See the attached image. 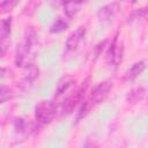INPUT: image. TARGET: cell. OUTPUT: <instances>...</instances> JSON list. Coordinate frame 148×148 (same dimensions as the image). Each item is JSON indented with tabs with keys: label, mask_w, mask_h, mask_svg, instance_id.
<instances>
[{
	"label": "cell",
	"mask_w": 148,
	"mask_h": 148,
	"mask_svg": "<svg viewBox=\"0 0 148 148\" xmlns=\"http://www.w3.org/2000/svg\"><path fill=\"white\" fill-rule=\"evenodd\" d=\"M38 45V32L34 27H28L17 45L15 54V64L18 67H30L36 58Z\"/></svg>",
	"instance_id": "6da1fadb"
},
{
	"label": "cell",
	"mask_w": 148,
	"mask_h": 148,
	"mask_svg": "<svg viewBox=\"0 0 148 148\" xmlns=\"http://www.w3.org/2000/svg\"><path fill=\"white\" fill-rule=\"evenodd\" d=\"M111 89H112V81L106 80V81L101 82V83L92 90V92L90 94V96H89L86 101H83L81 108H80L79 111H77L76 121H80L81 119H83V118L90 112V110H91L94 106H96L97 104H99L101 102H103V101L106 98V96L109 95V92H110Z\"/></svg>",
	"instance_id": "7a4b0ae2"
},
{
	"label": "cell",
	"mask_w": 148,
	"mask_h": 148,
	"mask_svg": "<svg viewBox=\"0 0 148 148\" xmlns=\"http://www.w3.org/2000/svg\"><path fill=\"white\" fill-rule=\"evenodd\" d=\"M57 113V105L52 101H40L35 108V118L37 123L46 125L53 120Z\"/></svg>",
	"instance_id": "3957f363"
},
{
	"label": "cell",
	"mask_w": 148,
	"mask_h": 148,
	"mask_svg": "<svg viewBox=\"0 0 148 148\" xmlns=\"http://www.w3.org/2000/svg\"><path fill=\"white\" fill-rule=\"evenodd\" d=\"M123 54H124V46H123V42L116 37L112 43L110 44L108 52H106V60L110 65L112 66H118L121 60H123Z\"/></svg>",
	"instance_id": "277c9868"
},
{
	"label": "cell",
	"mask_w": 148,
	"mask_h": 148,
	"mask_svg": "<svg viewBox=\"0 0 148 148\" xmlns=\"http://www.w3.org/2000/svg\"><path fill=\"white\" fill-rule=\"evenodd\" d=\"M87 87H88V83L84 82L80 88H77L75 91H73L71 95H68V97L65 99L64 102V105H62V111L64 113H69L74 110V108L80 103L82 102V98H83V95L87 90Z\"/></svg>",
	"instance_id": "5b68a950"
},
{
	"label": "cell",
	"mask_w": 148,
	"mask_h": 148,
	"mask_svg": "<svg viewBox=\"0 0 148 148\" xmlns=\"http://www.w3.org/2000/svg\"><path fill=\"white\" fill-rule=\"evenodd\" d=\"M86 35V28L84 27H79L76 30H74L67 38L66 40V50L67 51H74L80 42L83 39Z\"/></svg>",
	"instance_id": "8992f818"
},
{
	"label": "cell",
	"mask_w": 148,
	"mask_h": 148,
	"mask_svg": "<svg viewBox=\"0 0 148 148\" xmlns=\"http://www.w3.org/2000/svg\"><path fill=\"white\" fill-rule=\"evenodd\" d=\"M75 80L72 75H64L57 83V87H56V90H54V97L56 98H59L61 96H64L69 89L74 84Z\"/></svg>",
	"instance_id": "52a82bcc"
},
{
	"label": "cell",
	"mask_w": 148,
	"mask_h": 148,
	"mask_svg": "<svg viewBox=\"0 0 148 148\" xmlns=\"http://www.w3.org/2000/svg\"><path fill=\"white\" fill-rule=\"evenodd\" d=\"M146 68V61L145 60H141V61H138L135 64H133V66L127 69V72L124 74V77H123V81L124 82H130V81H133L135 80Z\"/></svg>",
	"instance_id": "ba28073f"
},
{
	"label": "cell",
	"mask_w": 148,
	"mask_h": 148,
	"mask_svg": "<svg viewBox=\"0 0 148 148\" xmlns=\"http://www.w3.org/2000/svg\"><path fill=\"white\" fill-rule=\"evenodd\" d=\"M116 3H108L103 7L99 8L97 15H98V18L99 21L102 22H109L112 20V17L114 16V13H116Z\"/></svg>",
	"instance_id": "9c48e42d"
},
{
	"label": "cell",
	"mask_w": 148,
	"mask_h": 148,
	"mask_svg": "<svg viewBox=\"0 0 148 148\" xmlns=\"http://www.w3.org/2000/svg\"><path fill=\"white\" fill-rule=\"evenodd\" d=\"M82 2H66L64 3V12L68 17H73L81 8Z\"/></svg>",
	"instance_id": "30bf717a"
},
{
	"label": "cell",
	"mask_w": 148,
	"mask_h": 148,
	"mask_svg": "<svg viewBox=\"0 0 148 148\" xmlns=\"http://www.w3.org/2000/svg\"><path fill=\"white\" fill-rule=\"evenodd\" d=\"M145 95V89L142 87H138L133 90H131L127 95V101L131 103H135L138 101H140Z\"/></svg>",
	"instance_id": "8fae6325"
},
{
	"label": "cell",
	"mask_w": 148,
	"mask_h": 148,
	"mask_svg": "<svg viewBox=\"0 0 148 148\" xmlns=\"http://www.w3.org/2000/svg\"><path fill=\"white\" fill-rule=\"evenodd\" d=\"M13 95H14V92L8 86L0 84V104L9 101L13 97Z\"/></svg>",
	"instance_id": "7c38bea8"
},
{
	"label": "cell",
	"mask_w": 148,
	"mask_h": 148,
	"mask_svg": "<svg viewBox=\"0 0 148 148\" xmlns=\"http://www.w3.org/2000/svg\"><path fill=\"white\" fill-rule=\"evenodd\" d=\"M67 27H68V23H67L64 18L58 17V18L52 23L50 30H51V32H60V31H64L65 29H67Z\"/></svg>",
	"instance_id": "4fadbf2b"
},
{
	"label": "cell",
	"mask_w": 148,
	"mask_h": 148,
	"mask_svg": "<svg viewBox=\"0 0 148 148\" xmlns=\"http://www.w3.org/2000/svg\"><path fill=\"white\" fill-rule=\"evenodd\" d=\"M18 2L17 1H13V0H6V1H0V14L7 13L9 10H12Z\"/></svg>",
	"instance_id": "5bb4252c"
},
{
	"label": "cell",
	"mask_w": 148,
	"mask_h": 148,
	"mask_svg": "<svg viewBox=\"0 0 148 148\" xmlns=\"http://www.w3.org/2000/svg\"><path fill=\"white\" fill-rule=\"evenodd\" d=\"M8 38H5L2 36H0V57H2L7 50V44H6V40Z\"/></svg>",
	"instance_id": "9a60e30c"
},
{
	"label": "cell",
	"mask_w": 148,
	"mask_h": 148,
	"mask_svg": "<svg viewBox=\"0 0 148 148\" xmlns=\"http://www.w3.org/2000/svg\"><path fill=\"white\" fill-rule=\"evenodd\" d=\"M82 148H97V147H96V145H94V143H86Z\"/></svg>",
	"instance_id": "2e32d148"
},
{
	"label": "cell",
	"mask_w": 148,
	"mask_h": 148,
	"mask_svg": "<svg viewBox=\"0 0 148 148\" xmlns=\"http://www.w3.org/2000/svg\"><path fill=\"white\" fill-rule=\"evenodd\" d=\"M5 72H6V71H5V68H2V67H0V77H1V76H3V74H5Z\"/></svg>",
	"instance_id": "e0dca14e"
}]
</instances>
